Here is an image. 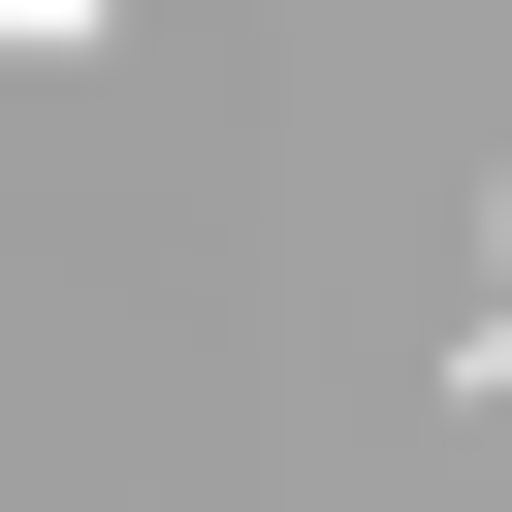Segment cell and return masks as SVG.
Returning <instances> with one entry per match:
<instances>
[{"instance_id": "1", "label": "cell", "mask_w": 512, "mask_h": 512, "mask_svg": "<svg viewBox=\"0 0 512 512\" xmlns=\"http://www.w3.org/2000/svg\"><path fill=\"white\" fill-rule=\"evenodd\" d=\"M0 64H96V0H0Z\"/></svg>"}]
</instances>
